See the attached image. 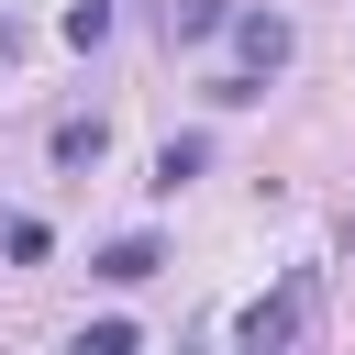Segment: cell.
Here are the masks:
<instances>
[{"mask_svg":"<svg viewBox=\"0 0 355 355\" xmlns=\"http://www.w3.org/2000/svg\"><path fill=\"white\" fill-rule=\"evenodd\" d=\"M300 311H311V277H300V288H277V300H255V311H244L233 333H244V344L266 355V344H288V333H300Z\"/></svg>","mask_w":355,"mask_h":355,"instance_id":"6da1fadb","label":"cell"},{"mask_svg":"<svg viewBox=\"0 0 355 355\" xmlns=\"http://www.w3.org/2000/svg\"><path fill=\"white\" fill-rule=\"evenodd\" d=\"M100 144H111L100 122H55V166H100Z\"/></svg>","mask_w":355,"mask_h":355,"instance_id":"277c9868","label":"cell"},{"mask_svg":"<svg viewBox=\"0 0 355 355\" xmlns=\"http://www.w3.org/2000/svg\"><path fill=\"white\" fill-rule=\"evenodd\" d=\"M233 44H244V67H288V22H277V11H244Z\"/></svg>","mask_w":355,"mask_h":355,"instance_id":"7a4b0ae2","label":"cell"},{"mask_svg":"<svg viewBox=\"0 0 355 355\" xmlns=\"http://www.w3.org/2000/svg\"><path fill=\"white\" fill-rule=\"evenodd\" d=\"M233 0H166V33H222Z\"/></svg>","mask_w":355,"mask_h":355,"instance_id":"5b68a950","label":"cell"},{"mask_svg":"<svg viewBox=\"0 0 355 355\" xmlns=\"http://www.w3.org/2000/svg\"><path fill=\"white\" fill-rule=\"evenodd\" d=\"M200 155H211V144H200V133H178V144L155 155V189H178V178H200Z\"/></svg>","mask_w":355,"mask_h":355,"instance_id":"8992f818","label":"cell"},{"mask_svg":"<svg viewBox=\"0 0 355 355\" xmlns=\"http://www.w3.org/2000/svg\"><path fill=\"white\" fill-rule=\"evenodd\" d=\"M155 266H166V255H155L144 233H122V244H100V277H111V288H133V277H155Z\"/></svg>","mask_w":355,"mask_h":355,"instance_id":"3957f363","label":"cell"}]
</instances>
